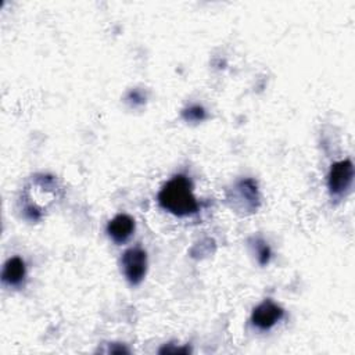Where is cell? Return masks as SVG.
Returning <instances> with one entry per match:
<instances>
[{"instance_id": "6da1fadb", "label": "cell", "mask_w": 355, "mask_h": 355, "mask_svg": "<svg viewBox=\"0 0 355 355\" xmlns=\"http://www.w3.org/2000/svg\"><path fill=\"white\" fill-rule=\"evenodd\" d=\"M158 202L165 211L176 216H189L198 211L191 182L183 175L173 176L162 186L158 193Z\"/></svg>"}, {"instance_id": "7a4b0ae2", "label": "cell", "mask_w": 355, "mask_h": 355, "mask_svg": "<svg viewBox=\"0 0 355 355\" xmlns=\"http://www.w3.org/2000/svg\"><path fill=\"white\" fill-rule=\"evenodd\" d=\"M121 263L123 275L132 286L143 282L147 272V254L144 250L139 247L126 250L121 258Z\"/></svg>"}, {"instance_id": "3957f363", "label": "cell", "mask_w": 355, "mask_h": 355, "mask_svg": "<svg viewBox=\"0 0 355 355\" xmlns=\"http://www.w3.org/2000/svg\"><path fill=\"white\" fill-rule=\"evenodd\" d=\"M354 165L351 159L337 161L331 165L327 175V187L330 194L343 196L352 184Z\"/></svg>"}, {"instance_id": "277c9868", "label": "cell", "mask_w": 355, "mask_h": 355, "mask_svg": "<svg viewBox=\"0 0 355 355\" xmlns=\"http://www.w3.org/2000/svg\"><path fill=\"white\" fill-rule=\"evenodd\" d=\"M283 315L284 311L282 306H279L270 300H265L258 306L254 308L251 322L261 330H269L283 318Z\"/></svg>"}, {"instance_id": "5b68a950", "label": "cell", "mask_w": 355, "mask_h": 355, "mask_svg": "<svg viewBox=\"0 0 355 355\" xmlns=\"http://www.w3.org/2000/svg\"><path fill=\"white\" fill-rule=\"evenodd\" d=\"M243 201H244V209L243 211H248V212L257 211L258 204H259V194H258L257 183L252 179L241 180L234 187L233 207H237L241 211Z\"/></svg>"}, {"instance_id": "8992f818", "label": "cell", "mask_w": 355, "mask_h": 355, "mask_svg": "<svg viewBox=\"0 0 355 355\" xmlns=\"http://www.w3.org/2000/svg\"><path fill=\"white\" fill-rule=\"evenodd\" d=\"M135 219L128 214H118L107 225L108 236L118 244H122L129 240L135 232Z\"/></svg>"}, {"instance_id": "52a82bcc", "label": "cell", "mask_w": 355, "mask_h": 355, "mask_svg": "<svg viewBox=\"0 0 355 355\" xmlns=\"http://www.w3.org/2000/svg\"><path fill=\"white\" fill-rule=\"evenodd\" d=\"M25 277V263L19 257L10 258L3 268L1 279L8 286H18Z\"/></svg>"}, {"instance_id": "ba28073f", "label": "cell", "mask_w": 355, "mask_h": 355, "mask_svg": "<svg viewBox=\"0 0 355 355\" xmlns=\"http://www.w3.org/2000/svg\"><path fill=\"white\" fill-rule=\"evenodd\" d=\"M183 118L186 121H191V122H200L205 118V111L202 107L200 105H191L187 110L183 111Z\"/></svg>"}, {"instance_id": "9c48e42d", "label": "cell", "mask_w": 355, "mask_h": 355, "mask_svg": "<svg viewBox=\"0 0 355 355\" xmlns=\"http://www.w3.org/2000/svg\"><path fill=\"white\" fill-rule=\"evenodd\" d=\"M255 251H257V257L261 265H266L269 262L270 258V248L262 241V240H255Z\"/></svg>"}, {"instance_id": "30bf717a", "label": "cell", "mask_w": 355, "mask_h": 355, "mask_svg": "<svg viewBox=\"0 0 355 355\" xmlns=\"http://www.w3.org/2000/svg\"><path fill=\"white\" fill-rule=\"evenodd\" d=\"M158 352L159 354H187V352H190V349L189 348H179V347L178 348H172L169 345H165Z\"/></svg>"}]
</instances>
